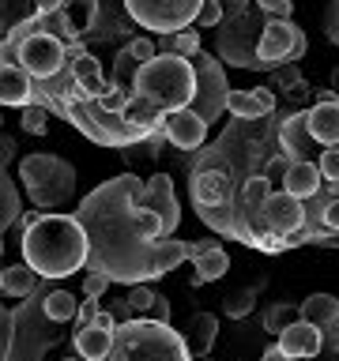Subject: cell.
<instances>
[{
    "label": "cell",
    "mask_w": 339,
    "mask_h": 361,
    "mask_svg": "<svg viewBox=\"0 0 339 361\" xmlns=\"http://www.w3.org/2000/svg\"><path fill=\"white\" fill-rule=\"evenodd\" d=\"M0 293H4V267H0Z\"/></svg>",
    "instance_id": "7dc6e473"
},
{
    "label": "cell",
    "mask_w": 339,
    "mask_h": 361,
    "mask_svg": "<svg viewBox=\"0 0 339 361\" xmlns=\"http://www.w3.org/2000/svg\"><path fill=\"white\" fill-rule=\"evenodd\" d=\"M0 109H4V106H0Z\"/></svg>",
    "instance_id": "f907efd6"
},
{
    "label": "cell",
    "mask_w": 339,
    "mask_h": 361,
    "mask_svg": "<svg viewBox=\"0 0 339 361\" xmlns=\"http://www.w3.org/2000/svg\"><path fill=\"white\" fill-rule=\"evenodd\" d=\"M11 151H16V143H11L8 135H0V166H4L8 158H11Z\"/></svg>",
    "instance_id": "bcb514c9"
},
{
    "label": "cell",
    "mask_w": 339,
    "mask_h": 361,
    "mask_svg": "<svg viewBox=\"0 0 339 361\" xmlns=\"http://www.w3.org/2000/svg\"><path fill=\"white\" fill-rule=\"evenodd\" d=\"M61 11L68 16V23H72V30L83 38V34L95 27V16H98V0H64Z\"/></svg>",
    "instance_id": "d4e9b609"
},
{
    "label": "cell",
    "mask_w": 339,
    "mask_h": 361,
    "mask_svg": "<svg viewBox=\"0 0 339 361\" xmlns=\"http://www.w3.org/2000/svg\"><path fill=\"white\" fill-rule=\"evenodd\" d=\"M309 135L316 147H339V98L316 102L309 109Z\"/></svg>",
    "instance_id": "e0dca14e"
},
{
    "label": "cell",
    "mask_w": 339,
    "mask_h": 361,
    "mask_svg": "<svg viewBox=\"0 0 339 361\" xmlns=\"http://www.w3.org/2000/svg\"><path fill=\"white\" fill-rule=\"evenodd\" d=\"M256 4L268 11V19H290L294 11V0H256Z\"/></svg>",
    "instance_id": "74e56055"
},
{
    "label": "cell",
    "mask_w": 339,
    "mask_h": 361,
    "mask_svg": "<svg viewBox=\"0 0 339 361\" xmlns=\"http://www.w3.org/2000/svg\"><path fill=\"white\" fill-rule=\"evenodd\" d=\"M189 259V241H177V237H158L155 241V282L170 275L177 264Z\"/></svg>",
    "instance_id": "7402d4cb"
},
{
    "label": "cell",
    "mask_w": 339,
    "mask_h": 361,
    "mask_svg": "<svg viewBox=\"0 0 339 361\" xmlns=\"http://www.w3.org/2000/svg\"><path fill=\"white\" fill-rule=\"evenodd\" d=\"M61 361H83V357H79V354H76V357H61Z\"/></svg>",
    "instance_id": "681fc988"
},
{
    "label": "cell",
    "mask_w": 339,
    "mask_h": 361,
    "mask_svg": "<svg viewBox=\"0 0 339 361\" xmlns=\"http://www.w3.org/2000/svg\"><path fill=\"white\" fill-rule=\"evenodd\" d=\"M151 301H155L151 282H136V286H129V309H136V312H143V316H147Z\"/></svg>",
    "instance_id": "1f68e13d"
},
{
    "label": "cell",
    "mask_w": 339,
    "mask_h": 361,
    "mask_svg": "<svg viewBox=\"0 0 339 361\" xmlns=\"http://www.w3.org/2000/svg\"><path fill=\"white\" fill-rule=\"evenodd\" d=\"M16 219H19V196H16V185H11V180L4 177V169H0V233H4Z\"/></svg>",
    "instance_id": "83f0119b"
},
{
    "label": "cell",
    "mask_w": 339,
    "mask_h": 361,
    "mask_svg": "<svg viewBox=\"0 0 339 361\" xmlns=\"http://www.w3.org/2000/svg\"><path fill=\"white\" fill-rule=\"evenodd\" d=\"M162 132H166V140L174 147L192 151V147H200L203 135H208V121H203L196 109H174V113L162 117Z\"/></svg>",
    "instance_id": "7c38bea8"
},
{
    "label": "cell",
    "mask_w": 339,
    "mask_h": 361,
    "mask_svg": "<svg viewBox=\"0 0 339 361\" xmlns=\"http://www.w3.org/2000/svg\"><path fill=\"white\" fill-rule=\"evenodd\" d=\"M316 166H321V177L324 180L339 185V151H335V147H324L321 158H316Z\"/></svg>",
    "instance_id": "836d02e7"
},
{
    "label": "cell",
    "mask_w": 339,
    "mask_h": 361,
    "mask_svg": "<svg viewBox=\"0 0 339 361\" xmlns=\"http://www.w3.org/2000/svg\"><path fill=\"white\" fill-rule=\"evenodd\" d=\"M147 320H158V324H170V298H162V293H155L151 309H147Z\"/></svg>",
    "instance_id": "ab89813d"
},
{
    "label": "cell",
    "mask_w": 339,
    "mask_h": 361,
    "mask_svg": "<svg viewBox=\"0 0 339 361\" xmlns=\"http://www.w3.org/2000/svg\"><path fill=\"white\" fill-rule=\"evenodd\" d=\"M324 185V177H321V166L316 162H290L287 169V177H282V192H290V196H298V200H313L316 192H321Z\"/></svg>",
    "instance_id": "ac0fdd59"
},
{
    "label": "cell",
    "mask_w": 339,
    "mask_h": 361,
    "mask_svg": "<svg viewBox=\"0 0 339 361\" xmlns=\"http://www.w3.org/2000/svg\"><path fill=\"white\" fill-rule=\"evenodd\" d=\"M226 109H230L234 117H242V121H260V117H268V113L275 109V94H271V87L230 90V102H226Z\"/></svg>",
    "instance_id": "2e32d148"
},
{
    "label": "cell",
    "mask_w": 339,
    "mask_h": 361,
    "mask_svg": "<svg viewBox=\"0 0 339 361\" xmlns=\"http://www.w3.org/2000/svg\"><path fill=\"white\" fill-rule=\"evenodd\" d=\"M298 316H302V320H309V324H316V327H324V324L339 320V298H335V293H309V298L302 301Z\"/></svg>",
    "instance_id": "603a6c76"
},
{
    "label": "cell",
    "mask_w": 339,
    "mask_h": 361,
    "mask_svg": "<svg viewBox=\"0 0 339 361\" xmlns=\"http://www.w3.org/2000/svg\"><path fill=\"white\" fill-rule=\"evenodd\" d=\"M0 169H4V166H0Z\"/></svg>",
    "instance_id": "816d5d0a"
},
{
    "label": "cell",
    "mask_w": 339,
    "mask_h": 361,
    "mask_svg": "<svg viewBox=\"0 0 339 361\" xmlns=\"http://www.w3.org/2000/svg\"><path fill=\"white\" fill-rule=\"evenodd\" d=\"M264 219H268V230L279 233V237L298 233L305 226V200L290 196V192H271L268 207H264Z\"/></svg>",
    "instance_id": "30bf717a"
},
{
    "label": "cell",
    "mask_w": 339,
    "mask_h": 361,
    "mask_svg": "<svg viewBox=\"0 0 339 361\" xmlns=\"http://www.w3.org/2000/svg\"><path fill=\"white\" fill-rule=\"evenodd\" d=\"M215 335H219V320L211 312H196L189 320V331H185V346L192 350V357H208L211 346H215Z\"/></svg>",
    "instance_id": "44dd1931"
},
{
    "label": "cell",
    "mask_w": 339,
    "mask_h": 361,
    "mask_svg": "<svg viewBox=\"0 0 339 361\" xmlns=\"http://www.w3.org/2000/svg\"><path fill=\"white\" fill-rule=\"evenodd\" d=\"M34 102V79L27 75V68L19 61H4L0 56V106H30Z\"/></svg>",
    "instance_id": "4fadbf2b"
},
{
    "label": "cell",
    "mask_w": 339,
    "mask_h": 361,
    "mask_svg": "<svg viewBox=\"0 0 339 361\" xmlns=\"http://www.w3.org/2000/svg\"><path fill=\"white\" fill-rule=\"evenodd\" d=\"M192 267H196V282H219L226 271H230V256H226L222 245H215L211 252L192 259Z\"/></svg>",
    "instance_id": "cb8c5ba5"
},
{
    "label": "cell",
    "mask_w": 339,
    "mask_h": 361,
    "mask_svg": "<svg viewBox=\"0 0 339 361\" xmlns=\"http://www.w3.org/2000/svg\"><path fill=\"white\" fill-rule=\"evenodd\" d=\"M132 94L147 98L162 113L189 109L192 98H196V64H192V56L158 53L155 61L140 64V72L132 79Z\"/></svg>",
    "instance_id": "3957f363"
},
{
    "label": "cell",
    "mask_w": 339,
    "mask_h": 361,
    "mask_svg": "<svg viewBox=\"0 0 339 361\" xmlns=\"http://www.w3.org/2000/svg\"><path fill=\"white\" fill-rule=\"evenodd\" d=\"M140 188L143 180L136 173H121L83 196L72 211L90 241L87 271H102L124 286L155 282V241L162 237V219L136 203Z\"/></svg>",
    "instance_id": "6da1fadb"
},
{
    "label": "cell",
    "mask_w": 339,
    "mask_h": 361,
    "mask_svg": "<svg viewBox=\"0 0 339 361\" xmlns=\"http://www.w3.org/2000/svg\"><path fill=\"white\" fill-rule=\"evenodd\" d=\"M113 335L117 331H102L98 324H87L76 331V354L83 361H106L113 350Z\"/></svg>",
    "instance_id": "d6986e66"
},
{
    "label": "cell",
    "mask_w": 339,
    "mask_h": 361,
    "mask_svg": "<svg viewBox=\"0 0 339 361\" xmlns=\"http://www.w3.org/2000/svg\"><path fill=\"white\" fill-rule=\"evenodd\" d=\"M192 200L196 207H219V203H230L234 192H230V177L222 169H200L192 177Z\"/></svg>",
    "instance_id": "9a60e30c"
},
{
    "label": "cell",
    "mask_w": 339,
    "mask_h": 361,
    "mask_svg": "<svg viewBox=\"0 0 339 361\" xmlns=\"http://www.w3.org/2000/svg\"><path fill=\"white\" fill-rule=\"evenodd\" d=\"M219 23H222V4H219V0H203V4H200V16H196V23H192V27L211 30V27H219Z\"/></svg>",
    "instance_id": "4dcf8cb0"
},
{
    "label": "cell",
    "mask_w": 339,
    "mask_h": 361,
    "mask_svg": "<svg viewBox=\"0 0 339 361\" xmlns=\"http://www.w3.org/2000/svg\"><path fill=\"white\" fill-rule=\"evenodd\" d=\"M287 169H290V158H287V154L271 158V166H268V180H271V177H275V180H282V177H287Z\"/></svg>",
    "instance_id": "7bdbcfd3"
},
{
    "label": "cell",
    "mask_w": 339,
    "mask_h": 361,
    "mask_svg": "<svg viewBox=\"0 0 339 361\" xmlns=\"http://www.w3.org/2000/svg\"><path fill=\"white\" fill-rule=\"evenodd\" d=\"M321 346H324L321 327L309 324V320H302V316L279 331V350H282L290 361H309V357L321 354Z\"/></svg>",
    "instance_id": "8fae6325"
},
{
    "label": "cell",
    "mask_w": 339,
    "mask_h": 361,
    "mask_svg": "<svg viewBox=\"0 0 339 361\" xmlns=\"http://www.w3.org/2000/svg\"><path fill=\"white\" fill-rule=\"evenodd\" d=\"M136 203L147 207V211H155L158 219H162V237H174L177 233V226H181V203L174 196V180H170L166 173H155L151 180H143Z\"/></svg>",
    "instance_id": "9c48e42d"
},
{
    "label": "cell",
    "mask_w": 339,
    "mask_h": 361,
    "mask_svg": "<svg viewBox=\"0 0 339 361\" xmlns=\"http://www.w3.org/2000/svg\"><path fill=\"white\" fill-rule=\"evenodd\" d=\"M0 256H4V233H0Z\"/></svg>",
    "instance_id": "c3c4849f"
},
{
    "label": "cell",
    "mask_w": 339,
    "mask_h": 361,
    "mask_svg": "<svg viewBox=\"0 0 339 361\" xmlns=\"http://www.w3.org/2000/svg\"><path fill=\"white\" fill-rule=\"evenodd\" d=\"M129 19L151 34H181L200 16L203 0H121Z\"/></svg>",
    "instance_id": "8992f818"
},
{
    "label": "cell",
    "mask_w": 339,
    "mask_h": 361,
    "mask_svg": "<svg viewBox=\"0 0 339 361\" xmlns=\"http://www.w3.org/2000/svg\"><path fill=\"white\" fill-rule=\"evenodd\" d=\"M72 64V79H76V87H79V94H87V98H98L102 90L109 87V79L102 75V68L98 61L90 53H79L76 61H68Z\"/></svg>",
    "instance_id": "ffe728a7"
},
{
    "label": "cell",
    "mask_w": 339,
    "mask_h": 361,
    "mask_svg": "<svg viewBox=\"0 0 339 361\" xmlns=\"http://www.w3.org/2000/svg\"><path fill=\"white\" fill-rule=\"evenodd\" d=\"M309 361H313V357H309Z\"/></svg>",
    "instance_id": "f5cc1de1"
},
{
    "label": "cell",
    "mask_w": 339,
    "mask_h": 361,
    "mask_svg": "<svg viewBox=\"0 0 339 361\" xmlns=\"http://www.w3.org/2000/svg\"><path fill=\"white\" fill-rule=\"evenodd\" d=\"M19 185L34 207H64L76 192V166L61 154L34 151L19 162Z\"/></svg>",
    "instance_id": "5b68a950"
},
{
    "label": "cell",
    "mask_w": 339,
    "mask_h": 361,
    "mask_svg": "<svg viewBox=\"0 0 339 361\" xmlns=\"http://www.w3.org/2000/svg\"><path fill=\"white\" fill-rule=\"evenodd\" d=\"M309 49L305 34L298 23L290 19H268L264 30L256 38V64L260 68H279V64H294L302 61V53Z\"/></svg>",
    "instance_id": "52a82bcc"
},
{
    "label": "cell",
    "mask_w": 339,
    "mask_h": 361,
    "mask_svg": "<svg viewBox=\"0 0 339 361\" xmlns=\"http://www.w3.org/2000/svg\"><path fill=\"white\" fill-rule=\"evenodd\" d=\"M279 147L290 162H305V154L316 147V140L309 135V113H290L279 128Z\"/></svg>",
    "instance_id": "5bb4252c"
},
{
    "label": "cell",
    "mask_w": 339,
    "mask_h": 361,
    "mask_svg": "<svg viewBox=\"0 0 339 361\" xmlns=\"http://www.w3.org/2000/svg\"><path fill=\"white\" fill-rule=\"evenodd\" d=\"M268 331H282V327H287V324H294V309H287V305H279V309L275 312H268Z\"/></svg>",
    "instance_id": "f35d334b"
},
{
    "label": "cell",
    "mask_w": 339,
    "mask_h": 361,
    "mask_svg": "<svg viewBox=\"0 0 339 361\" xmlns=\"http://www.w3.org/2000/svg\"><path fill=\"white\" fill-rule=\"evenodd\" d=\"M129 53H132L140 64H147V61H155V56H158V45H155L151 38H132V42H129Z\"/></svg>",
    "instance_id": "8d00e7d4"
},
{
    "label": "cell",
    "mask_w": 339,
    "mask_h": 361,
    "mask_svg": "<svg viewBox=\"0 0 339 361\" xmlns=\"http://www.w3.org/2000/svg\"><path fill=\"white\" fill-rule=\"evenodd\" d=\"M174 53H181V56H196L200 53V30H181V34H174Z\"/></svg>",
    "instance_id": "e575fe53"
},
{
    "label": "cell",
    "mask_w": 339,
    "mask_h": 361,
    "mask_svg": "<svg viewBox=\"0 0 339 361\" xmlns=\"http://www.w3.org/2000/svg\"><path fill=\"white\" fill-rule=\"evenodd\" d=\"M129 98H132V90L124 87V83H117V79H109V87L98 94V106H102V109H109V113H124Z\"/></svg>",
    "instance_id": "f546056e"
},
{
    "label": "cell",
    "mask_w": 339,
    "mask_h": 361,
    "mask_svg": "<svg viewBox=\"0 0 339 361\" xmlns=\"http://www.w3.org/2000/svg\"><path fill=\"white\" fill-rule=\"evenodd\" d=\"M106 361H196L185 346V335H177L170 324L158 320H124L113 335V350Z\"/></svg>",
    "instance_id": "277c9868"
},
{
    "label": "cell",
    "mask_w": 339,
    "mask_h": 361,
    "mask_svg": "<svg viewBox=\"0 0 339 361\" xmlns=\"http://www.w3.org/2000/svg\"><path fill=\"white\" fill-rule=\"evenodd\" d=\"M136 72H140V61H136V56L129 53V45H124V49L117 53V83H132Z\"/></svg>",
    "instance_id": "d590c367"
},
{
    "label": "cell",
    "mask_w": 339,
    "mask_h": 361,
    "mask_svg": "<svg viewBox=\"0 0 339 361\" xmlns=\"http://www.w3.org/2000/svg\"><path fill=\"white\" fill-rule=\"evenodd\" d=\"M64 0H34V16H53V11H61Z\"/></svg>",
    "instance_id": "ee69618b"
},
{
    "label": "cell",
    "mask_w": 339,
    "mask_h": 361,
    "mask_svg": "<svg viewBox=\"0 0 339 361\" xmlns=\"http://www.w3.org/2000/svg\"><path fill=\"white\" fill-rule=\"evenodd\" d=\"M95 324L102 327V331H117V316H113V312H106V309H98Z\"/></svg>",
    "instance_id": "f6af8a7d"
},
{
    "label": "cell",
    "mask_w": 339,
    "mask_h": 361,
    "mask_svg": "<svg viewBox=\"0 0 339 361\" xmlns=\"http://www.w3.org/2000/svg\"><path fill=\"white\" fill-rule=\"evenodd\" d=\"M76 312H79V301H76L68 290H53V293H45V316H49L53 324L76 320Z\"/></svg>",
    "instance_id": "484cf974"
},
{
    "label": "cell",
    "mask_w": 339,
    "mask_h": 361,
    "mask_svg": "<svg viewBox=\"0 0 339 361\" xmlns=\"http://www.w3.org/2000/svg\"><path fill=\"white\" fill-rule=\"evenodd\" d=\"M34 282H38V275H34L27 264L4 267V293H11V298H27V293L34 290Z\"/></svg>",
    "instance_id": "4316f807"
},
{
    "label": "cell",
    "mask_w": 339,
    "mask_h": 361,
    "mask_svg": "<svg viewBox=\"0 0 339 361\" xmlns=\"http://www.w3.org/2000/svg\"><path fill=\"white\" fill-rule=\"evenodd\" d=\"M192 64H196V98H192L189 109H196L203 121H219V113L230 102V83H226L222 61L211 53H196Z\"/></svg>",
    "instance_id": "ba28073f"
},
{
    "label": "cell",
    "mask_w": 339,
    "mask_h": 361,
    "mask_svg": "<svg viewBox=\"0 0 339 361\" xmlns=\"http://www.w3.org/2000/svg\"><path fill=\"white\" fill-rule=\"evenodd\" d=\"M95 316H98V301H95V298H87V301H79V312H76V324H79V327H87V324H95Z\"/></svg>",
    "instance_id": "b9f144b4"
},
{
    "label": "cell",
    "mask_w": 339,
    "mask_h": 361,
    "mask_svg": "<svg viewBox=\"0 0 339 361\" xmlns=\"http://www.w3.org/2000/svg\"><path fill=\"white\" fill-rule=\"evenodd\" d=\"M90 241L76 214H23V264L42 279H68L87 267Z\"/></svg>",
    "instance_id": "7a4b0ae2"
},
{
    "label": "cell",
    "mask_w": 339,
    "mask_h": 361,
    "mask_svg": "<svg viewBox=\"0 0 339 361\" xmlns=\"http://www.w3.org/2000/svg\"><path fill=\"white\" fill-rule=\"evenodd\" d=\"M19 124H23V132H30V135H45L49 132V109L38 106V102H30V106L19 109Z\"/></svg>",
    "instance_id": "f1b7e54d"
},
{
    "label": "cell",
    "mask_w": 339,
    "mask_h": 361,
    "mask_svg": "<svg viewBox=\"0 0 339 361\" xmlns=\"http://www.w3.org/2000/svg\"><path fill=\"white\" fill-rule=\"evenodd\" d=\"M249 309H253V293H234L226 301V316H245Z\"/></svg>",
    "instance_id": "60d3db41"
},
{
    "label": "cell",
    "mask_w": 339,
    "mask_h": 361,
    "mask_svg": "<svg viewBox=\"0 0 339 361\" xmlns=\"http://www.w3.org/2000/svg\"><path fill=\"white\" fill-rule=\"evenodd\" d=\"M109 286H113V279H109V275H102V271H87V279H83V293H87V298L102 301Z\"/></svg>",
    "instance_id": "d6a6232c"
}]
</instances>
